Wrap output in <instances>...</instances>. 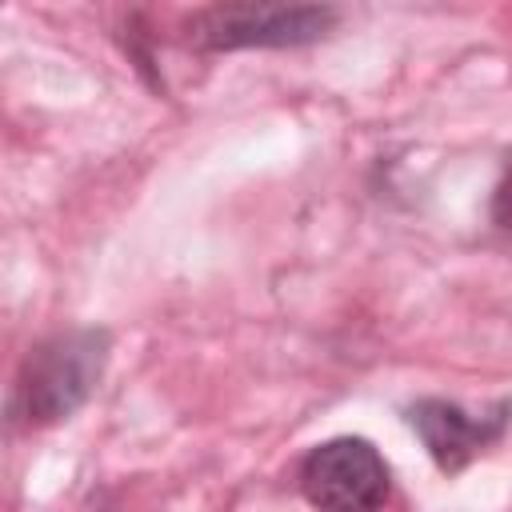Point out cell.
I'll list each match as a JSON object with an SVG mask.
<instances>
[{
  "label": "cell",
  "mask_w": 512,
  "mask_h": 512,
  "mask_svg": "<svg viewBox=\"0 0 512 512\" xmlns=\"http://www.w3.org/2000/svg\"><path fill=\"white\" fill-rule=\"evenodd\" d=\"M112 340L104 328H68L28 348L12 384V420L48 428L68 420L100 384Z\"/></svg>",
  "instance_id": "1"
},
{
  "label": "cell",
  "mask_w": 512,
  "mask_h": 512,
  "mask_svg": "<svg viewBox=\"0 0 512 512\" xmlns=\"http://www.w3.org/2000/svg\"><path fill=\"white\" fill-rule=\"evenodd\" d=\"M492 224L500 232H512V160H508L500 184L492 188Z\"/></svg>",
  "instance_id": "5"
},
{
  "label": "cell",
  "mask_w": 512,
  "mask_h": 512,
  "mask_svg": "<svg viewBox=\"0 0 512 512\" xmlns=\"http://www.w3.org/2000/svg\"><path fill=\"white\" fill-rule=\"evenodd\" d=\"M340 20L328 4H216L192 16L188 40L204 52L296 48L332 32Z\"/></svg>",
  "instance_id": "2"
},
{
  "label": "cell",
  "mask_w": 512,
  "mask_h": 512,
  "mask_svg": "<svg viewBox=\"0 0 512 512\" xmlns=\"http://www.w3.org/2000/svg\"><path fill=\"white\" fill-rule=\"evenodd\" d=\"M300 492L316 512H380L392 472L372 440L336 436L300 460Z\"/></svg>",
  "instance_id": "3"
},
{
  "label": "cell",
  "mask_w": 512,
  "mask_h": 512,
  "mask_svg": "<svg viewBox=\"0 0 512 512\" xmlns=\"http://www.w3.org/2000/svg\"><path fill=\"white\" fill-rule=\"evenodd\" d=\"M408 424L440 472H460L476 452H484L504 436V428L512 424V400H500L492 412L472 416L452 400L428 396L408 408Z\"/></svg>",
  "instance_id": "4"
}]
</instances>
